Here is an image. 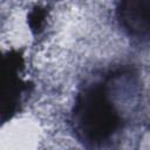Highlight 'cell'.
I'll return each mask as SVG.
<instances>
[{
  "label": "cell",
  "instance_id": "6da1fadb",
  "mask_svg": "<svg viewBox=\"0 0 150 150\" xmlns=\"http://www.w3.org/2000/svg\"><path fill=\"white\" fill-rule=\"evenodd\" d=\"M75 129L88 142H101L117 127L118 116L103 88L93 87L79 97L74 112Z\"/></svg>",
  "mask_w": 150,
  "mask_h": 150
},
{
  "label": "cell",
  "instance_id": "7a4b0ae2",
  "mask_svg": "<svg viewBox=\"0 0 150 150\" xmlns=\"http://www.w3.org/2000/svg\"><path fill=\"white\" fill-rule=\"evenodd\" d=\"M118 16L130 35L150 38V0H121Z\"/></svg>",
  "mask_w": 150,
  "mask_h": 150
}]
</instances>
